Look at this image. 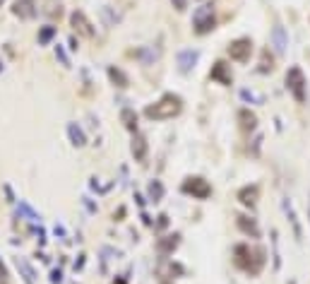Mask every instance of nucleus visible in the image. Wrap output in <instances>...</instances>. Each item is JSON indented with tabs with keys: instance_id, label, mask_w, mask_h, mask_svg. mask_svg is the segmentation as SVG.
<instances>
[{
	"instance_id": "25",
	"label": "nucleus",
	"mask_w": 310,
	"mask_h": 284,
	"mask_svg": "<svg viewBox=\"0 0 310 284\" xmlns=\"http://www.w3.org/2000/svg\"><path fill=\"white\" fill-rule=\"evenodd\" d=\"M0 282H7V270H5L2 262H0Z\"/></svg>"
},
{
	"instance_id": "23",
	"label": "nucleus",
	"mask_w": 310,
	"mask_h": 284,
	"mask_svg": "<svg viewBox=\"0 0 310 284\" xmlns=\"http://www.w3.org/2000/svg\"><path fill=\"white\" fill-rule=\"evenodd\" d=\"M17 267H22V270H24V275H27V282L31 284V277H34V272H31V267H29L27 262H24V260H20V258H17Z\"/></svg>"
},
{
	"instance_id": "8",
	"label": "nucleus",
	"mask_w": 310,
	"mask_h": 284,
	"mask_svg": "<svg viewBox=\"0 0 310 284\" xmlns=\"http://www.w3.org/2000/svg\"><path fill=\"white\" fill-rule=\"evenodd\" d=\"M209 77H212L214 82H219V85H231V82H233V75H231V70H228V65H226L224 60H217V63H214Z\"/></svg>"
},
{
	"instance_id": "18",
	"label": "nucleus",
	"mask_w": 310,
	"mask_h": 284,
	"mask_svg": "<svg viewBox=\"0 0 310 284\" xmlns=\"http://www.w3.org/2000/svg\"><path fill=\"white\" fill-rule=\"evenodd\" d=\"M238 120H241V128H243V130H255V125H257L255 114H250L248 109H243V111L238 114Z\"/></svg>"
},
{
	"instance_id": "7",
	"label": "nucleus",
	"mask_w": 310,
	"mask_h": 284,
	"mask_svg": "<svg viewBox=\"0 0 310 284\" xmlns=\"http://www.w3.org/2000/svg\"><path fill=\"white\" fill-rule=\"evenodd\" d=\"M70 24H72V29H75L77 34H82V36H89V39L94 36V29H91V22L87 20V17H85V12H80V10L70 15Z\"/></svg>"
},
{
	"instance_id": "14",
	"label": "nucleus",
	"mask_w": 310,
	"mask_h": 284,
	"mask_svg": "<svg viewBox=\"0 0 310 284\" xmlns=\"http://www.w3.org/2000/svg\"><path fill=\"white\" fill-rule=\"evenodd\" d=\"M272 41H274L277 53H284V51H286L288 41H286V31H284V27H274V29H272Z\"/></svg>"
},
{
	"instance_id": "22",
	"label": "nucleus",
	"mask_w": 310,
	"mask_h": 284,
	"mask_svg": "<svg viewBox=\"0 0 310 284\" xmlns=\"http://www.w3.org/2000/svg\"><path fill=\"white\" fill-rule=\"evenodd\" d=\"M53 36H56V27L48 24V27H44L41 31H39V44H48Z\"/></svg>"
},
{
	"instance_id": "11",
	"label": "nucleus",
	"mask_w": 310,
	"mask_h": 284,
	"mask_svg": "<svg viewBox=\"0 0 310 284\" xmlns=\"http://www.w3.org/2000/svg\"><path fill=\"white\" fill-rule=\"evenodd\" d=\"M284 212H286V217H288V222H291V227H293V236L301 241V236H303V229L298 224V217H296V212H293V205L288 202V200H284Z\"/></svg>"
},
{
	"instance_id": "17",
	"label": "nucleus",
	"mask_w": 310,
	"mask_h": 284,
	"mask_svg": "<svg viewBox=\"0 0 310 284\" xmlns=\"http://www.w3.org/2000/svg\"><path fill=\"white\" fill-rule=\"evenodd\" d=\"M120 120L125 123L128 130H133V133L137 130V114H135L133 109H123V111H120Z\"/></svg>"
},
{
	"instance_id": "24",
	"label": "nucleus",
	"mask_w": 310,
	"mask_h": 284,
	"mask_svg": "<svg viewBox=\"0 0 310 284\" xmlns=\"http://www.w3.org/2000/svg\"><path fill=\"white\" fill-rule=\"evenodd\" d=\"M171 2H173L176 10H185V7H188V0H171Z\"/></svg>"
},
{
	"instance_id": "15",
	"label": "nucleus",
	"mask_w": 310,
	"mask_h": 284,
	"mask_svg": "<svg viewBox=\"0 0 310 284\" xmlns=\"http://www.w3.org/2000/svg\"><path fill=\"white\" fill-rule=\"evenodd\" d=\"M176 246H178V234H173V236H166V238H161L159 243H156V248H159V253L161 256H169L176 251Z\"/></svg>"
},
{
	"instance_id": "4",
	"label": "nucleus",
	"mask_w": 310,
	"mask_h": 284,
	"mask_svg": "<svg viewBox=\"0 0 310 284\" xmlns=\"http://www.w3.org/2000/svg\"><path fill=\"white\" fill-rule=\"evenodd\" d=\"M193 27H195V34H209L214 29V7L212 5H202L195 10Z\"/></svg>"
},
{
	"instance_id": "16",
	"label": "nucleus",
	"mask_w": 310,
	"mask_h": 284,
	"mask_svg": "<svg viewBox=\"0 0 310 284\" xmlns=\"http://www.w3.org/2000/svg\"><path fill=\"white\" fill-rule=\"evenodd\" d=\"M195 60H198V51H183L178 56V65H180L183 72H188L190 68H195Z\"/></svg>"
},
{
	"instance_id": "10",
	"label": "nucleus",
	"mask_w": 310,
	"mask_h": 284,
	"mask_svg": "<svg viewBox=\"0 0 310 284\" xmlns=\"http://www.w3.org/2000/svg\"><path fill=\"white\" fill-rule=\"evenodd\" d=\"M257 195H260V188H257V186H245V188L238 190V200H241L245 207H253L255 202H257Z\"/></svg>"
},
{
	"instance_id": "26",
	"label": "nucleus",
	"mask_w": 310,
	"mask_h": 284,
	"mask_svg": "<svg viewBox=\"0 0 310 284\" xmlns=\"http://www.w3.org/2000/svg\"><path fill=\"white\" fill-rule=\"evenodd\" d=\"M0 5H2V0H0Z\"/></svg>"
},
{
	"instance_id": "27",
	"label": "nucleus",
	"mask_w": 310,
	"mask_h": 284,
	"mask_svg": "<svg viewBox=\"0 0 310 284\" xmlns=\"http://www.w3.org/2000/svg\"><path fill=\"white\" fill-rule=\"evenodd\" d=\"M291 284H296V282H291Z\"/></svg>"
},
{
	"instance_id": "6",
	"label": "nucleus",
	"mask_w": 310,
	"mask_h": 284,
	"mask_svg": "<svg viewBox=\"0 0 310 284\" xmlns=\"http://www.w3.org/2000/svg\"><path fill=\"white\" fill-rule=\"evenodd\" d=\"M250 53H253V41L248 36H241V39H236V41L228 44V56H231V60L248 63L250 60Z\"/></svg>"
},
{
	"instance_id": "5",
	"label": "nucleus",
	"mask_w": 310,
	"mask_h": 284,
	"mask_svg": "<svg viewBox=\"0 0 310 284\" xmlns=\"http://www.w3.org/2000/svg\"><path fill=\"white\" fill-rule=\"evenodd\" d=\"M183 193H188V195H193L198 200H207L212 195V186L199 176H190V178L183 181Z\"/></svg>"
},
{
	"instance_id": "3",
	"label": "nucleus",
	"mask_w": 310,
	"mask_h": 284,
	"mask_svg": "<svg viewBox=\"0 0 310 284\" xmlns=\"http://www.w3.org/2000/svg\"><path fill=\"white\" fill-rule=\"evenodd\" d=\"M286 89L293 94V99H296L298 104L306 101V75H303L301 68H291V70L286 72Z\"/></svg>"
},
{
	"instance_id": "20",
	"label": "nucleus",
	"mask_w": 310,
	"mask_h": 284,
	"mask_svg": "<svg viewBox=\"0 0 310 284\" xmlns=\"http://www.w3.org/2000/svg\"><path fill=\"white\" fill-rule=\"evenodd\" d=\"M67 133H70V140H72V144H77V147H82L85 144V133L75 125V123H70L67 125Z\"/></svg>"
},
{
	"instance_id": "1",
	"label": "nucleus",
	"mask_w": 310,
	"mask_h": 284,
	"mask_svg": "<svg viewBox=\"0 0 310 284\" xmlns=\"http://www.w3.org/2000/svg\"><path fill=\"white\" fill-rule=\"evenodd\" d=\"M180 111H183L180 96H176V94H164L154 106H147V109H144V116L152 118V120H166V118L178 116Z\"/></svg>"
},
{
	"instance_id": "9",
	"label": "nucleus",
	"mask_w": 310,
	"mask_h": 284,
	"mask_svg": "<svg viewBox=\"0 0 310 284\" xmlns=\"http://www.w3.org/2000/svg\"><path fill=\"white\" fill-rule=\"evenodd\" d=\"M12 12H15L17 17H22V20H31V17L36 15V10H34V0H15Z\"/></svg>"
},
{
	"instance_id": "21",
	"label": "nucleus",
	"mask_w": 310,
	"mask_h": 284,
	"mask_svg": "<svg viewBox=\"0 0 310 284\" xmlns=\"http://www.w3.org/2000/svg\"><path fill=\"white\" fill-rule=\"evenodd\" d=\"M149 198L154 200V202H159V200L164 198V186H161V181H152V183H149Z\"/></svg>"
},
{
	"instance_id": "12",
	"label": "nucleus",
	"mask_w": 310,
	"mask_h": 284,
	"mask_svg": "<svg viewBox=\"0 0 310 284\" xmlns=\"http://www.w3.org/2000/svg\"><path fill=\"white\" fill-rule=\"evenodd\" d=\"M238 229H241L243 234L253 236V238H260V227H257V222L250 219V217H238Z\"/></svg>"
},
{
	"instance_id": "13",
	"label": "nucleus",
	"mask_w": 310,
	"mask_h": 284,
	"mask_svg": "<svg viewBox=\"0 0 310 284\" xmlns=\"http://www.w3.org/2000/svg\"><path fill=\"white\" fill-rule=\"evenodd\" d=\"M133 154H135L137 162H144L147 159V138L144 135H135V140H133Z\"/></svg>"
},
{
	"instance_id": "19",
	"label": "nucleus",
	"mask_w": 310,
	"mask_h": 284,
	"mask_svg": "<svg viewBox=\"0 0 310 284\" xmlns=\"http://www.w3.org/2000/svg\"><path fill=\"white\" fill-rule=\"evenodd\" d=\"M109 77H111V82H115L118 87H128V85H130V80L125 77V72H123V70H118V68H109Z\"/></svg>"
},
{
	"instance_id": "2",
	"label": "nucleus",
	"mask_w": 310,
	"mask_h": 284,
	"mask_svg": "<svg viewBox=\"0 0 310 284\" xmlns=\"http://www.w3.org/2000/svg\"><path fill=\"white\" fill-rule=\"evenodd\" d=\"M233 253H236V265H238L241 270L250 272V275H257L260 267L265 265V253H262V251H253V248L245 246V243L236 246Z\"/></svg>"
}]
</instances>
